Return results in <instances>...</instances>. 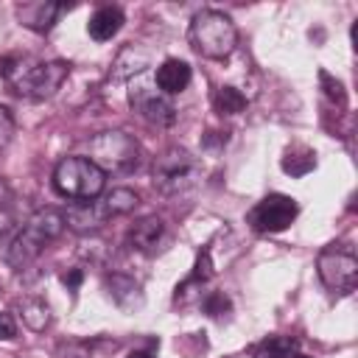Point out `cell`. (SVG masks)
<instances>
[{
  "instance_id": "cell-1",
  "label": "cell",
  "mask_w": 358,
  "mask_h": 358,
  "mask_svg": "<svg viewBox=\"0 0 358 358\" xmlns=\"http://www.w3.org/2000/svg\"><path fill=\"white\" fill-rule=\"evenodd\" d=\"M0 76L11 84V90L22 98L42 101L50 98L62 81L67 78V64L64 62H39L28 56H3L0 59Z\"/></svg>"
},
{
  "instance_id": "cell-2",
  "label": "cell",
  "mask_w": 358,
  "mask_h": 358,
  "mask_svg": "<svg viewBox=\"0 0 358 358\" xmlns=\"http://www.w3.org/2000/svg\"><path fill=\"white\" fill-rule=\"evenodd\" d=\"M64 215L56 213V210H36L25 224L22 229L6 243L3 249V260L11 266V268H25L31 266L45 249L48 243H53L62 232H64Z\"/></svg>"
},
{
  "instance_id": "cell-3",
  "label": "cell",
  "mask_w": 358,
  "mask_h": 358,
  "mask_svg": "<svg viewBox=\"0 0 358 358\" xmlns=\"http://www.w3.org/2000/svg\"><path fill=\"white\" fill-rule=\"evenodd\" d=\"M187 42L193 45L196 53L207 59H227L238 45V28L224 11L201 8L190 20Z\"/></svg>"
},
{
  "instance_id": "cell-4",
  "label": "cell",
  "mask_w": 358,
  "mask_h": 358,
  "mask_svg": "<svg viewBox=\"0 0 358 358\" xmlns=\"http://www.w3.org/2000/svg\"><path fill=\"white\" fill-rule=\"evenodd\" d=\"M199 179H201V165L185 148H168L154 159L151 185L162 196H185L199 185Z\"/></svg>"
},
{
  "instance_id": "cell-5",
  "label": "cell",
  "mask_w": 358,
  "mask_h": 358,
  "mask_svg": "<svg viewBox=\"0 0 358 358\" xmlns=\"http://www.w3.org/2000/svg\"><path fill=\"white\" fill-rule=\"evenodd\" d=\"M53 185L67 199L92 201L103 193L106 173L87 157H64L53 171Z\"/></svg>"
},
{
  "instance_id": "cell-6",
  "label": "cell",
  "mask_w": 358,
  "mask_h": 358,
  "mask_svg": "<svg viewBox=\"0 0 358 358\" xmlns=\"http://www.w3.org/2000/svg\"><path fill=\"white\" fill-rule=\"evenodd\" d=\"M87 159L103 173H131L140 165V145L126 131H101L90 140Z\"/></svg>"
},
{
  "instance_id": "cell-7",
  "label": "cell",
  "mask_w": 358,
  "mask_h": 358,
  "mask_svg": "<svg viewBox=\"0 0 358 358\" xmlns=\"http://www.w3.org/2000/svg\"><path fill=\"white\" fill-rule=\"evenodd\" d=\"M322 282L336 294H352L358 285V260L344 246H327L316 260Z\"/></svg>"
},
{
  "instance_id": "cell-8",
  "label": "cell",
  "mask_w": 358,
  "mask_h": 358,
  "mask_svg": "<svg viewBox=\"0 0 358 358\" xmlns=\"http://www.w3.org/2000/svg\"><path fill=\"white\" fill-rule=\"evenodd\" d=\"M296 213H299L296 199H291V196H285V193H268L266 199H260V201L249 210L246 221H249V227H252L255 232H268V235H271V232L288 229V227L294 224Z\"/></svg>"
},
{
  "instance_id": "cell-9",
  "label": "cell",
  "mask_w": 358,
  "mask_h": 358,
  "mask_svg": "<svg viewBox=\"0 0 358 358\" xmlns=\"http://www.w3.org/2000/svg\"><path fill=\"white\" fill-rule=\"evenodd\" d=\"M129 103L151 126H171L176 120V106L171 95H165L157 84H134L129 90Z\"/></svg>"
},
{
  "instance_id": "cell-10",
  "label": "cell",
  "mask_w": 358,
  "mask_h": 358,
  "mask_svg": "<svg viewBox=\"0 0 358 358\" xmlns=\"http://www.w3.org/2000/svg\"><path fill=\"white\" fill-rule=\"evenodd\" d=\"M129 243H131V249H137L143 255H157V252L168 249V243H171L168 224L159 215H145L129 229Z\"/></svg>"
},
{
  "instance_id": "cell-11",
  "label": "cell",
  "mask_w": 358,
  "mask_h": 358,
  "mask_svg": "<svg viewBox=\"0 0 358 358\" xmlns=\"http://www.w3.org/2000/svg\"><path fill=\"white\" fill-rule=\"evenodd\" d=\"M64 8H67V6H62V3L36 0V3H22V6H17V17H20V22H22L25 28H31V31H36V34H48V31L56 25V20H59V14H62Z\"/></svg>"
},
{
  "instance_id": "cell-12",
  "label": "cell",
  "mask_w": 358,
  "mask_h": 358,
  "mask_svg": "<svg viewBox=\"0 0 358 358\" xmlns=\"http://www.w3.org/2000/svg\"><path fill=\"white\" fill-rule=\"evenodd\" d=\"M193 73H190V64L182 62V59H165L159 67H157V78L154 84L165 92V95H179L182 90H187Z\"/></svg>"
},
{
  "instance_id": "cell-13",
  "label": "cell",
  "mask_w": 358,
  "mask_h": 358,
  "mask_svg": "<svg viewBox=\"0 0 358 358\" xmlns=\"http://www.w3.org/2000/svg\"><path fill=\"white\" fill-rule=\"evenodd\" d=\"M64 224L70 229H76V232H92V229H98V227L106 224V215L98 207V199H92V201H76L64 213Z\"/></svg>"
},
{
  "instance_id": "cell-14",
  "label": "cell",
  "mask_w": 358,
  "mask_h": 358,
  "mask_svg": "<svg viewBox=\"0 0 358 358\" xmlns=\"http://www.w3.org/2000/svg\"><path fill=\"white\" fill-rule=\"evenodd\" d=\"M106 288H109L112 302H115L117 308H123V310H134V308L143 305V291H140V285H137L131 277H126V274H112V277H106Z\"/></svg>"
},
{
  "instance_id": "cell-15",
  "label": "cell",
  "mask_w": 358,
  "mask_h": 358,
  "mask_svg": "<svg viewBox=\"0 0 358 358\" xmlns=\"http://www.w3.org/2000/svg\"><path fill=\"white\" fill-rule=\"evenodd\" d=\"M120 28H123V11L115 8V6H103V8H98V11L90 17V22H87V31H90V36H92L95 42H106V39H112Z\"/></svg>"
},
{
  "instance_id": "cell-16",
  "label": "cell",
  "mask_w": 358,
  "mask_h": 358,
  "mask_svg": "<svg viewBox=\"0 0 358 358\" xmlns=\"http://www.w3.org/2000/svg\"><path fill=\"white\" fill-rule=\"evenodd\" d=\"M137 201H140L137 193L129 190V187H112L109 193L98 196V207L103 210L106 221L115 218V215H126V213H131V210L137 207Z\"/></svg>"
},
{
  "instance_id": "cell-17",
  "label": "cell",
  "mask_w": 358,
  "mask_h": 358,
  "mask_svg": "<svg viewBox=\"0 0 358 358\" xmlns=\"http://www.w3.org/2000/svg\"><path fill=\"white\" fill-rule=\"evenodd\" d=\"M17 308H20V319H22L25 327L42 333V330L50 324V308H48L45 299H39V296H25V299H20Z\"/></svg>"
},
{
  "instance_id": "cell-18",
  "label": "cell",
  "mask_w": 358,
  "mask_h": 358,
  "mask_svg": "<svg viewBox=\"0 0 358 358\" xmlns=\"http://www.w3.org/2000/svg\"><path fill=\"white\" fill-rule=\"evenodd\" d=\"M20 224V204L14 187L0 176V235L11 232Z\"/></svg>"
},
{
  "instance_id": "cell-19",
  "label": "cell",
  "mask_w": 358,
  "mask_h": 358,
  "mask_svg": "<svg viewBox=\"0 0 358 358\" xmlns=\"http://www.w3.org/2000/svg\"><path fill=\"white\" fill-rule=\"evenodd\" d=\"M145 67H148V53H143L140 48H126L115 59L112 76L115 78H131V76H140Z\"/></svg>"
},
{
  "instance_id": "cell-20",
  "label": "cell",
  "mask_w": 358,
  "mask_h": 358,
  "mask_svg": "<svg viewBox=\"0 0 358 358\" xmlns=\"http://www.w3.org/2000/svg\"><path fill=\"white\" fill-rule=\"evenodd\" d=\"M313 168H316V154L310 148H305V145H294L282 157V171L291 173V176H305Z\"/></svg>"
},
{
  "instance_id": "cell-21",
  "label": "cell",
  "mask_w": 358,
  "mask_h": 358,
  "mask_svg": "<svg viewBox=\"0 0 358 358\" xmlns=\"http://www.w3.org/2000/svg\"><path fill=\"white\" fill-rule=\"evenodd\" d=\"M296 352V341L291 336H268L255 347V358H291Z\"/></svg>"
},
{
  "instance_id": "cell-22",
  "label": "cell",
  "mask_w": 358,
  "mask_h": 358,
  "mask_svg": "<svg viewBox=\"0 0 358 358\" xmlns=\"http://www.w3.org/2000/svg\"><path fill=\"white\" fill-rule=\"evenodd\" d=\"M213 106H215L218 115H238V112H243L246 98L235 87H218L215 95H213Z\"/></svg>"
},
{
  "instance_id": "cell-23",
  "label": "cell",
  "mask_w": 358,
  "mask_h": 358,
  "mask_svg": "<svg viewBox=\"0 0 358 358\" xmlns=\"http://www.w3.org/2000/svg\"><path fill=\"white\" fill-rule=\"evenodd\" d=\"M201 308H204V313H207V316L221 319V316H227V313H229V299H227V294H224V291H210V294L201 299Z\"/></svg>"
},
{
  "instance_id": "cell-24",
  "label": "cell",
  "mask_w": 358,
  "mask_h": 358,
  "mask_svg": "<svg viewBox=\"0 0 358 358\" xmlns=\"http://www.w3.org/2000/svg\"><path fill=\"white\" fill-rule=\"evenodd\" d=\"M319 81H322V87H324V95H327L336 106H344V103H347V92H344V87H341L338 78H333L327 70H322V73H319Z\"/></svg>"
},
{
  "instance_id": "cell-25",
  "label": "cell",
  "mask_w": 358,
  "mask_h": 358,
  "mask_svg": "<svg viewBox=\"0 0 358 358\" xmlns=\"http://www.w3.org/2000/svg\"><path fill=\"white\" fill-rule=\"evenodd\" d=\"M11 137H14V117L6 106H0V154L8 148Z\"/></svg>"
},
{
  "instance_id": "cell-26",
  "label": "cell",
  "mask_w": 358,
  "mask_h": 358,
  "mask_svg": "<svg viewBox=\"0 0 358 358\" xmlns=\"http://www.w3.org/2000/svg\"><path fill=\"white\" fill-rule=\"evenodd\" d=\"M17 336V324L11 319V313H0V341H8Z\"/></svg>"
},
{
  "instance_id": "cell-27",
  "label": "cell",
  "mask_w": 358,
  "mask_h": 358,
  "mask_svg": "<svg viewBox=\"0 0 358 358\" xmlns=\"http://www.w3.org/2000/svg\"><path fill=\"white\" fill-rule=\"evenodd\" d=\"M62 280H64V285H67V288H78V282H81V271L76 268V271H70V274H64Z\"/></svg>"
},
{
  "instance_id": "cell-28",
  "label": "cell",
  "mask_w": 358,
  "mask_h": 358,
  "mask_svg": "<svg viewBox=\"0 0 358 358\" xmlns=\"http://www.w3.org/2000/svg\"><path fill=\"white\" fill-rule=\"evenodd\" d=\"M126 358H151L148 352H131V355H126Z\"/></svg>"
},
{
  "instance_id": "cell-29",
  "label": "cell",
  "mask_w": 358,
  "mask_h": 358,
  "mask_svg": "<svg viewBox=\"0 0 358 358\" xmlns=\"http://www.w3.org/2000/svg\"><path fill=\"white\" fill-rule=\"evenodd\" d=\"M291 358H310V355H299V352H294V355H291Z\"/></svg>"
}]
</instances>
